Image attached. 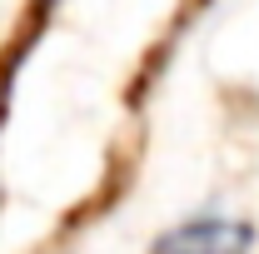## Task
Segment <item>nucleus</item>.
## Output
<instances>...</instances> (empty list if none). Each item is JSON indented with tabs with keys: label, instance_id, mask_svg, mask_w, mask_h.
<instances>
[{
	"label": "nucleus",
	"instance_id": "nucleus-1",
	"mask_svg": "<svg viewBox=\"0 0 259 254\" xmlns=\"http://www.w3.org/2000/svg\"><path fill=\"white\" fill-rule=\"evenodd\" d=\"M249 249H254V229L244 220H225V215L185 220L150 244V254H249Z\"/></svg>",
	"mask_w": 259,
	"mask_h": 254
}]
</instances>
